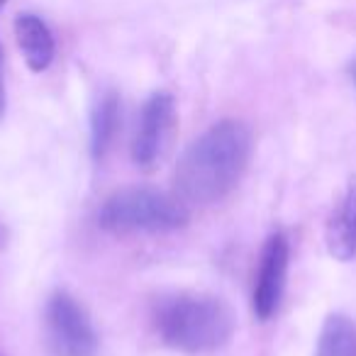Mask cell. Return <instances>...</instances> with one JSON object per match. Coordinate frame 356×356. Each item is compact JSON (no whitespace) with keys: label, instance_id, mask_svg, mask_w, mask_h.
<instances>
[{"label":"cell","instance_id":"3957f363","mask_svg":"<svg viewBox=\"0 0 356 356\" xmlns=\"http://www.w3.org/2000/svg\"><path fill=\"white\" fill-rule=\"evenodd\" d=\"M188 205L154 188H122L98 210V225L113 234H159L188 222Z\"/></svg>","mask_w":356,"mask_h":356},{"label":"cell","instance_id":"8992f818","mask_svg":"<svg viewBox=\"0 0 356 356\" xmlns=\"http://www.w3.org/2000/svg\"><path fill=\"white\" fill-rule=\"evenodd\" d=\"M288 259H291L288 239L283 234H271L261 249L257 276H254L252 305L259 320H268L278 310V302L283 298V288H286Z\"/></svg>","mask_w":356,"mask_h":356},{"label":"cell","instance_id":"52a82bcc","mask_svg":"<svg viewBox=\"0 0 356 356\" xmlns=\"http://www.w3.org/2000/svg\"><path fill=\"white\" fill-rule=\"evenodd\" d=\"M325 242L330 257L337 261H351L356 257V181L332 210L325 227Z\"/></svg>","mask_w":356,"mask_h":356},{"label":"cell","instance_id":"30bf717a","mask_svg":"<svg viewBox=\"0 0 356 356\" xmlns=\"http://www.w3.org/2000/svg\"><path fill=\"white\" fill-rule=\"evenodd\" d=\"M315 356H356V325L344 315H330L322 325Z\"/></svg>","mask_w":356,"mask_h":356},{"label":"cell","instance_id":"8fae6325","mask_svg":"<svg viewBox=\"0 0 356 356\" xmlns=\"http://www.w3.org/2000/svg\"><path fill=\"white\" fill-rule=\"evenodd\" d=\"M6 115V81H3V49H0V120Z\"/></svg>","mask_w":356,"mask_h":356},{"label":"cell","instance_id":"4fadbf2b","mask_svg":"<svg viewBox=\"0 0 356 356\" xmlns=\"http://www.w3.org/2000/svg\"><path fill=\"white\" fill-rule=\"evenodd\" d=\"M6 3H8V0H0V8H3V6H6Z\"/></svg>","mask_w":356,"mask_h":356},{"label":"cell","instance_id":"277c9868","mask_svg":"<svg viewBox=\"0 0 356 356\" xmlns=\"http://www.w3.org/2000/svg\"><path fill=\"white\" fill-rule=\"evenodd\" d=\"M47 341L56 356H95L98 334L86 307L74 296L59 291L44 310Z\"/></svg>","mask_w":356,"mask_h":356},{"label":"cell","instance_id":"ba28073f","mask_svg":"<svg viewBox=\"0 0 356 356\" xmlns=\"http://www.w3.org/2000/svg\"><path fill=\"white\" fill-rule=\"evenodd\" d=\"M15 40L20 47L25 64L30 66V71L42 74L51 66L56 54L54 35H51L49 25L42 17L32 15V13H22L15 20Z\"/></svg>","mask_w":356,"mask_h":356},{"label":"cell","instance_id":"6da1fadb","mask_svg":"<svg viewBox=\"0 0 356 356\" xmlns=\"http://www.w3.org/2000/svg\"><path fill=\"white\" fill-rule=\"evenodd\" d=\"M252 132L244 122L222 120L205 129L178 159L173 184L186 205H213L227 198L247 171Z\"/></svg>","mask_w":356,"mask_h":356},{"label":"cell","instance_id":"7c38bea8","mask_svg":"<svg viewBox=\"0 0 356 356\" xmlns=\"http://www.w3.org/2000/svg\"><path fill=\"white\" fill-rule=\"evenodd\" d=\"M3 242H6V232H3V227H0V247H3Z\"/></svg>","mask_w":356,"mask_h":356},{"label":"cell","instance_id":"7a4b0ae2","mask_svg":"<svg viewBox=\"0 0 356 356\" xmlns=\"http://www.w3.org/2000/svg\"><path fill=\"white\" fill-rule=\"evenodd\" d=\"M154 330L166 346L184 354H210L229 341L234 315L222 298L208 293H176L154 307Z\"/></svg>","mask_w":356,"mask_h":356},{"label":"cell","instance_id":"9c48e42d","mask_svg":"<svg viewBox=\"0 0 356 356\" xmlns=\"http://www.w3.org/2000/svg\"><path fill=\"white\" fill-rule=\"evenodd\" d=\"M120 122H122L120 95L110 90L95 103L93 115H90V152H93L95 161L105 159V154L113 149L120 132Z\"/></svg>","mask_w":356,"mask_h":356},{"label":"cell","instance_id":"5bb4252c","mask_svg":"<svg viewBox=\"0 0 356 356\" xmlns=\"http://www.w3.org/2000/svg\"><path fill=\"white\" fill-rule=\"evenodd\" d=\"M354 81H356V64H354Z\"/></svg>","mask_w":356,"mask_h":356},{"label":"cell","instance_id":"5b68a950","mask_svg":"<svg viewBox=\"0 0 356 356\" xmlns=\"http://www.w3.org/2000/svg\"><path fill=\"white\" fill-rule=\"evenodd\" d=\"M173 127H176V100L171 93H154L139 115V127L132 142L134 163L152 168L161 159Z\"/></svg>","mask_w":356,"mask_h":356}]
</instances>
